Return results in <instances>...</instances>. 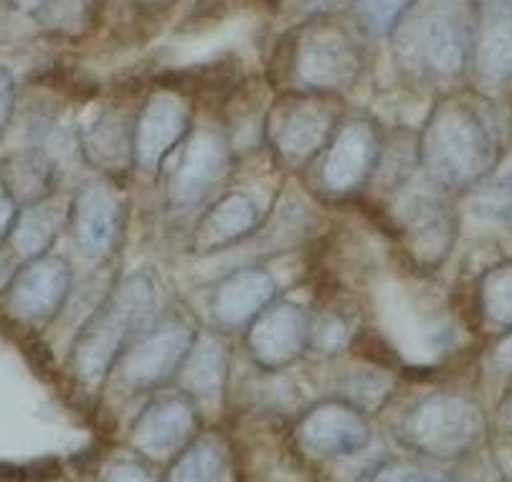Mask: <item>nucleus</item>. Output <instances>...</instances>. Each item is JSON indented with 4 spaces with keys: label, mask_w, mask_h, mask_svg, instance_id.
<instances>
[{
    "label": "nucleus",
    "mask_w": 512,
    "mask_h": 482,
    "mask_svg": "<svg viewBox=\"0 0 512 482\" xmlns=\"http://www.w3.org/2000/svg\"><path fill=\"white\" fill-rule=\"evenodd\" d=\"M416 153L431 186L447 196H467L490 178L500 145L480 107L457 94H444L416 132Z\"/></svg>",
    "instance_id": "obj_1"
},
{
    "label": "nucleus",
    "mask_w": 512,
    "mask_h": 482,
    "mask_svg": "<svg viewBox=\"0 0 512 482\" xmlns=\"http://www.w3.org/2000/svg\"><path fill=\"white\" fill-rule=\"evenodd\" d=\"M284 79L292 92L343 97L365 74V46L348 23L333 13L307 16L284 39Z\"/></svg>",
    "instance_id": "obj_2"
},
{
    "label": "nucleus",
    "mask_w": 512,
    "mask_h": 482,
    "mask_svg": "<svg viewBox=\"0 0 512 482\" xmlns=\"http://www.w3.org/2000/svg\"><path fill=\"white\" fill-rule=\"evenodd\" d=\"M153 305V280L142 272L117 282L99 302L97 310L79 328L69 353L71 373L84 389L99 391L132 338L150 323Z\"/></svg>",
    "instance_id": "obj_3"
},
{
    "label": "nucleus",
    "mask_w": 512,
    "mask_h": 482,
    "mask_svg": "<svg viewBox=\"0 0 512 482\" xmlns=\"http://www.w3.org/2000/svg\"><path fill=\"white\" fill-rule=\"evenodd\" d=\"M396 54L404 69L434 87L457 84L472 64L474 26L452 0H436L401 23Z\"/></svg>",
    "instance_id": "obj_4"
},
{
    "label": "nucleus",
    "mask_w": 512,
    "mask_h": 482,
    "mask_svg": "<svg viewBox=\"0 0 512 482\" xmlns=\"http://www.w3.org/2000/svg\"><path fill=\"white\" fill-rule=\"evenodd\" d=\"M485 434L480 404L459 391H434L416 401L396 424V439L426 460H457Z\"/></svg>",
    "instance_id": "obj_5"
},
{
    "label": "nucleus",
    "mask_w": 512,
    "mask_h": 482,
    "mask_svg": "<svg viewBox=\"0 0 512 482\" xmlns=\"http://www.w3.org/2000/svg\"><path fill=\"white\" fill-rule=\"evenodd\" d=\"M338 99L322 94H279L264 115L262 135L274 163L284 170H305L320 158L340 122Z\"/></svg>",
    "instance_id": "obj_6"
},
{
    "label": "nucleus",
    "mask_w": 512,
    "mask_h": 482,
    "mask_svg": "<svg viewBox=\"0 0 512 482\" xmlns=\"http://www.w3.org/2000/svg\"><path fill=\"white\" fill-rule=\"evenodd\" d=\"M383 143L386 135L368 112L340 117L330 143L312 163L317 188L330 198H350L363 191L376 178Z\"/></svg>",
    "instance_id": "obj_7"
},
{
    "label": "nucleus",
    "mask_w": 512,
    "mask_h": 482,
    "mask_svg": "<svg viewBox=\"0 0 512 482\" xmlns=\"http://www.w3.org/2000/svg\"><path fill=\"white\" fill-rule=\"evenodd\" d=\"M196 333L198 328H193L180 315H165L145 325L117 361L115 371L120 384L135 394L158 391L173 384L196 340Z\"/></svg>",
    "instance_id": "obj_8"
},
{
    "label": "nucleus",
    "mask_w": 512,
    "mask_h": 482,
    "mask_svg": "<svg viewBox=\"0 0 512 482\" xmlns=\"http://www.w3.org/2000/svg\"><path fill=\"white\" fill-rule=\"evenodd\" d=\"M175 153L165 186L170 209L175 211L196 209L208 201L234 168V145L216 127H193Z\"/></svg>",
    "instance_id": "obj_9"
},
{
    "label": "nucleus",
    "mask_w": 512,
    "mask_h": 482,
    "mask_svg": "<svg viewBox=\"0 0 512 482\" xmlns=\"http://www.w3.org/2000/svg\"><path fill=\"white\" fill-rule=\"evenodd\" d=\"M127 201L117 181L99 176L79 188L69 201L71 241L89 262H107L125 231Z\"/></svg>",
    "instance_id": "obj_10"
},
{
    "label": "nucleus",
    "mask_w": 512,
    "mask_h": 482,
    "mask_svg": "<svg viewBox=\"0 0 512 482\" xmlns=\"http://www.w3.org/2000/svg\"><path fill=\"white\" fill-rule=\"evenodd\" d=\"M447 193H409L398 203V239L419 269H439L457 244V211L447 203Z\"/></svg>",
    "instance_id": "obj_11"
},
{
    "label": "nucleus",
    "mask_w": 512,
    "mask_h": 482,
    "mask_svg": "<svg viewBox=\"0 0 512 482\" xmlns=\"http://www.w3.org/2000/svg\"><path fill=\"white\" fill-rule=\"evenodd\" d=\"M292 439L312 460H348L368 450L373 432L365 411L343 399H327L297 419Z\"/></svg>",
    "instance_id": "obj_12"
},
{
    "label": "nucleus",
    "mask_w": 512,
    "mask_h": 482,
    "mask_svg": "<svg viewBox=\"0 0 512 482\" xmlns=\"http://www.w3.org/2000/svg\"><path fill=\"white\" fill-rule=\"evenodd\" d=\"M312 313L292 300H274L244 330V348L262 371H284L307 356Z\"/></svg>",
    "instance_id": "obj_13"
},
{
    "label": "nucleus",
    "mask_w": 512,
    "mask_h": 482,
    "mask_svg": "<svg viewBox=\"0 0 512 482\" xmlns=\"http://www.w3.org/2000/svg\"><path fill=\"white\" fill-rule=\"evenodd\" d=\"M198 427V406L178 391L150 401L132 422L127 442L142 460L170 465L198 437Z\"/></svg>",
    "instance_id": "obj_14"
},
{
    "label": "nucleus",
    "mask_w": 512,
    "mask_h": 482,
    "mask_svg": "<svg viewBox=\"0 0 512 482\" xmlns=\"http://www.w3.org/2000/svg\"><path fill=\"white\" fill-rule=\"evenodd\" d=\"M193 107L173 89L145 99L135 115V168L155 176L193 130Z\"/></svg>",
    "instance_id": "obj_15"
},
{
    "label": "nucleus",
    "mask_w": 512,
    "mask_h": 482,
    "mask_svg": "<svg viewBox=\"0 0 512 482\" xmlns=\"http://www.w3.org/2000/svg\"><path fill=\"white\" fill-rule=\"evenodd\" d=\"M3 295L8 313L16 320L33 328L49 325L71 295L69 262L51 252L21 262Z\"/></svg>",
    "instance_id": "obj_16"
},
{
    "label": "nucleus",
    "mask_w": 512,
    "mask_h": 482,
    "mask_svg": "<svg viewBox=\"0 0 512 482\" xmlns=\"http://www.w3.org/2000/svg\"><path fill=\"white\" fill-rule=\"evenodd\" d=\"M135 115L125 107H102L77 130L84 163L104 178H122L135 170Z\"/></svg>",
    "instance_id": "obj_17"
},
{
    "label": "nucleus",
    "mask_w": 512,
    "mask_h": 482,
    "mask_svg": "<svg viewBox=\"0 0 512 482\" xmlns=\"http://www.w3.org/2000/svg\"><path fill=\"white\" fill-rule=\"evenodd\" d=\"M279 295L277 277L264 267H241L216 282L208 300L213 328L221 333L246 330V325Z\"/></svg>",
    "instance_id": "obj_18"
},
{
    "label": "nucleus",
    "mask_w": 512,
    "mask_h": 482,
    "mask_svg": "<svg viewBox=\"0 0 512 482\" xmlns=\"http://www.w3.org/2000/svg\"><path fill=\"white\" fill-rule=\"evenodd\" d=\"M231 351L226 343V333L216 328H198L196 340L186 361L180 366L173 384L183 396L201 406H213L224 399L229 384Z\"/></svg>",
    "instance_id": "obj_19"
},
{
    "label": "nucleus",
    "mask_w": 512,
    "mask_h": 482,
    "mask_svg": "<svg viewBox=\"0 0 512 482\" xmlns=\"http://www.w3.org/2000/svg\"><path fill=\"white\" fill-rule=\"evenodd\" d=\"M262 206L244 191L221 193L198 219L191 236L193 254H216L254 236L262 226Z\"/></svg>",
    "instance_id": "obj_20"
},
{
    "label": "nucleus",
    "mask_w": 512,
    "mask_h": 482,
    "mask_svg": "<svg viewBox=\"0 0 512 482\" xmlns=\"http://www.w3.org/2000/svg\"><path fill=\"white\" fill-rule=\"evenodd\" d=\"M477 13L472 36V72L477 87L500 92L512 84V6Z\"/></svg>",
    "instance_id": "obj_21"
},
{
    "label": "nucleus",
    "mask_w": 512,
    "mask_h": 482,
    "mask_svg": "<svg viewBox=\"0 0 512 482\" xmlns=\"http://www.w3.org/2000/svg\"><path fill=\"white\" fill-rule=\"evenodd\" d=\"M69 221V201H61L59 196H49L31 201L18 209L16 224H13L11 236H8V247L16 254L18 262L44 257L54 247L56 236L61 226Z\"/></svg>",
    "instance_id": "obj_22"
},
{
    "label": "nucleus",
    "mask_w": 512,
    "mask_h": 482,
    "mask_svg": "<svg viewBox=\"0 0 512 482\" xmlns=\"http://www.w3.org/2000/svg\"><path fill=\"white\" fill-rule=\"evenodd\" d=\"M229 447L218 434H198L165 472V482H226Z\"/></svg>",
    "instance_id": "obj_23"
},
{
    "label": "nucleus",
    "mask_w": 512,
    "mask_h": 482,
    "mask_svg": "<svg viewBox=\"0 0 512 482\" xmlns=\"http://www.w3.org/2000/svg\"><path fill=\"white\" fill-rule=\"evenodd\" d=\"M474 313L482 330L492 335L512 328V259L482 272L474 290Z\"/></svg>",
    "instance_id": "obj_24"
},
{
    "label": "nucleus",
    "mask_w": 512,
    "mask_h": 482,
    "mask_svg": "<svg viewBox=\"0 0 512 482\" xmlns=\"http://www.w3.org/2000/svg\"><path fill=\"white\" fill-rule=\"evenodd\" d=\"M56 168L39 153V150H26L8 158L0 168V183L13 193L21 206L54 193Z\"/></svg>",
    "instance_id": "obj_25"
},
{
    "label": "nucleus",
    "mask_w": 512,
    "mask_h": 482,
    "mask_svg": "<svg viewBox=\"0 0 512 482\" xmlns=\"http://www.w3.org/2000/svg\"><path fill=\"white\" fill-rule=\"evenodd\" d=\"M396 386V376L388 368L365 363V366H353L343 371V376L338 378V399L358 406L365 414H371V411H378L391 399Z\"/></svg>",
    "instance_id": "obj_26"
},
{
    "label": "nucleus",
    "mask_w": 512,
    "mask_h": 482,
    "mask_svg": "<svg viewBox=\"0 0 512 482\" xmlns=\"http://www.w3.org/2000/svg\"><path fill=\"white\" fill-rule=\"evenodd\" d=\"M416 0H350V13L360 33L388 39L414 11Z\"/></svg>",
    "instance_id": "obj_27"
},
{
    "label": "nucleus",
    "mask_w": 512,
    "mask_h": 482,
    "mask_svg": "<svg viewBox=\"0 0 512 482\" xmlns=\"http://www.w3.org/2000/svg\"><path fill=\"white\" fill-rule=\"evenodd\" d=\"M353 338L355 328L348 315L338 310H320V313H312L307 353L317 358H333L343 353L353 343Z\"/></svg>",
    "instance_id": "obj_28"
},
{
    "label": "nucleus",
    "mask_w": 512,
    "mask_h": 482,
    "mask_svg": "<svg viewBox=\"0 0 512 482\" xmlns=\"http://www.w3.org/2000/svg\"><path fill=\"white\" fill-rule=\"evenodd\" d=\"M472 201V214L512 229V173H505L497 181H485L467 193Z\"/></svg>",
    "instance_id": "obj_29"
},
{
    "label": "nucleus",
    "mask_w": 512,
    "mask_h": 482,
    "mask_svg": "<svg viewBox=\"0 0 512 482\" xmlns=\"http://www.w3.org/2000/svg\"><path fill=\"white\" fill-rule=\"evenodd\" d=\"M102 8L104 0H49L44 13H49L51 21H54L51 26L74 36V33L89 31L92 23L97 26Z\"/></svg>",
    "instance_id": "obj_30"
},
{
    "label": "nucleus",
    "mask_w": 512,
    "mask_h": 482,
    "mask_svg": "<svg viewBox=\"0 0 512 482\" xmlns=\"http://www.w3.org/2000/svg\"><path fill=\"white\" fill-rule=\"evenodd\" d=\"M360 482H452V475L431 467L401 465V462H388L376 467L371 475H365Z\"/></svg>",
    "instance_id": "obj_31"
},
{
    "label": "nucleus",
    "mask_w": 512,
    "mask_h": 482,
    "mask_svg": "<svg viewBox=\"0 0 512 482\" xmlns=\"http://www.w3.org/2000/svg\"><path fill=\"white\" fill-rule=\"evenodd\" d=\"M99 482H160V480L150 472L148 465L132 462V460H120L104 472Z\"/></svg>",
    "instance_id": "obj_32"
},
{
    "label": "nucleus",
    "mask_w": 512,
    "mask_h": 482,
    "mask_svg": "<svg viewBox=\"0 0 512 482\" xmlns=\"http://www.w3.org/2000/svg\"><path fill=\"white\" fill-rule=\"evenodd\" d=\"M16 112V79L6 66H0V140L8 132Z\"/></svg>",
    "instance_id": "obj_33"
},
{
    "label": "nucleus",
    "mask_w": 512,
    "mask_h": 482,
    "mask_svg": "<svg viewBox=\"0 0 512 482\" xmlns=\"http://www.w3.org/2000/svg\"><path fill=\"white\" fill-rule=\"evenodd\" d=\"M18 209H21V203H18L16 198H13V193L0 183V244H6L8 236H11Z\"/></svg>",
    "instance_id": "obj_34"
},
{
    "label": "nucleus",
    "mask_w": 512,
    "mask_h": 482,
    "mask_svg": "<svg viewBox=\"0 0 512 482\" xmlns=\"http://www.w3.org/2000/svg\"><path fill=\"white\" fill-rule=\"evenodd\" d=\"M492 366L502 373L512 376V328L507 333L497 335V346L492 348Z\"/></svg>",
    "instance_id": "obj_35"
},
{
    "label": "nucleus",
    "mask_w": 512,
    "mask_h": 482,
    "mask_svg": "<svg viewBox=\"0 0 512 482\" xmlns=\"http://www.w3.org/2000/svg\"><path fill=\"white\" fill-rule=\"evenodd\" d=\"M21 267V262L16 259V254L11 252L8 244H0V292H6V287L11 285L13 274Z\"/></svg>",
    "instance_id": "obj_36"
},
{
    "label": "nucleus",
    "mask_w": 512,
    "mask_h": 482,
    "mask_svg": "<svg viewBox=\"0 0 512 482\" xmlns=\"http://www.w3.org/2000/svg\"><path fill=\"white\" fill-rule=\"evenodd\" d=\"M343 3L350 0H300V8H305L307 16H320V13H333Z\"/></svg>",
    "instance_id": "obj_37"
},
{
    "label": "nucleus",
    "mask_w": 512,
    "mask_h": 482,
    "mask_svg": "<svg viewBox=\"0 0 512 482\" xmlns=\"http://www.w3.org/2000/svg\"><path fill=\"white\" fill-rule=\"evenodd\" d=\"M13 6L21 13H28V16H41L44 8L49 6V0H13Z\"/></svg>",
    "instance_id": "obj_38"
},
{
    "label": "nucleus",
    "mask_w": 512,
    "mask_h": 482,
    "mask_svg": "<svg viewBox=\"0 0 512 482\" xmlns=\"http://www.w3.org/2000/svg\"><path fill=\"white\" fill-rule=\"evenodd\" d=\"M500 424L505 427V432L512 434V394L507 396L505 404L500 406Z\"/></svg>",
    "instance_id": "obj_39"
},
{
    "label": "nucleus",
    "mask_w": 512,
    "mask_h": 482,
    "mask_svg": "<svg viewBox=\"0 0 512 482\" xmlns=\"http://www.w3.org/2000/svg\"><path fill=\"white\" fill-rule=\"evenodd\" d=\"M474 11H485V8H502L512 6V0H472Z\"/></svg>",
    "instance_id": "obj_40"
}]
</instances>
